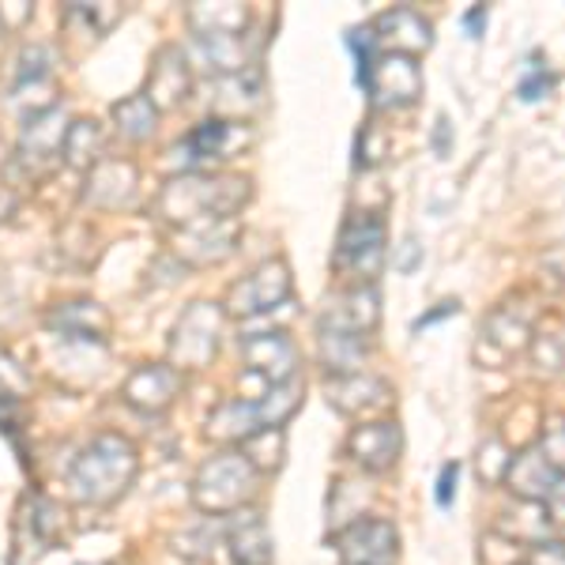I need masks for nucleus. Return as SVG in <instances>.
<instances>
[{"label": "nucleus", "mask_w": 565, "mask_h": 565, "mask_svg": "<svg viewBox=\"0 0 565 565\" xmlns=\"http://www.w3.org/2000/svg\"><path fill=\"white\" fill-rule=\"evenodd\" d=\"M140 471V452L125 434L106 430L90 437L84 449L76 452L68 468V487L79 505H114L125 490L132 487Z\"/></svg>", "instance_id": "1"}, {"label": "nucleus", "mask_w": 565, "mask_h": 565, "mask_svg": "<svg viewBox=\"0 0 565 565\" xmlns=\"http://www.w3.org/2000/svg\"><path fill=\"white\" fill-rule=\"evenodd\" d=\"M249 204V181L245 178H218V174H178L162 185L159 193V215L170 226H185L207 215L238 218L242 207Z\"/></svg>", "instance_id": "2"}, {"label": "nucleus", "mask_w": 565, "mask_h": 565, "mask_svg": "<svg viewBox=\"0 0 565 565\" xmlns=\"http://www.w3.org/2000/svg\"><path fill=\"white\" fill-rule=\"evenodd\" d=\"M260 490V476L238 449H226L204 460L193 479V505L204 516H226L249 505Z\"/></svg>", "instance_id": "3"}, {"label": "nucleus", "mask_w": 565, "mask_h": 565, "mask_svg": "<svg viewBox=\"0 0 565 565\" xmlns=\"http://www.w3.org/2000/svg\"><path fill=\"white\" fill-rule=\"evenodd\" d=\"M223 306L215 302H189L185 313L178 317L174 328H170V366L178 373L181 370H200L212 366L218 340H223Z\"/></svg>", "instance_id": "4"}, {"label": "nucleus", "mask_w": 565, "mask_h": 565, "mask_svg": "<svg viewBox=\"0 0 565 565\" xmlns=\"http://www.w3.org/2000/svg\"><path fill=\"white\" fill-rule=\"evenodd\" d=\"M381 264H385V223L377 212H354L335 242V271L362 287L377 279Z\"/></svg>", "instance_id": "5"}, {"label": "nucleus", "mask_w": 565, "mask_h": 565, "mask_svg": "<svg viewBox=\"0 0 565 565\" xmlns=\"http://www.w3.org/2000/svg\"><path fill=\"white\" fill-rule=\"evenodd\" d=\"M290 295H295L290 264L282 257H271L260 268H253L242 282H234L223 313H234L238 321H253V317L276 313L279 306H290Z\"/></svg>", "instance_id": "6"}, {"label": "nucleus", "mask_w": 565, "mask_h": 565, "mask_svg": "<svg viewBox=\"0 0 565 565\" xmlns=\"http://www.w3.org/2000/svg\"><path fill=\"white\" fill-rule=\"evenodd\" d=\"M249 143H253V129L245 121H234V117H207V121H200L170 154H174L185 174H204V162L231 159V154L245 151Z\"/></svg>", "instance_id": "7"}, {"label": "nucleus", "mask_w": 565, "mask_h": 565, "mask_svg": "<svg viewBox=\"0 0 565 565\" xmlns=\"http://www.w3.org/2000/svg\"><path fill=\"white\" fill-rule=\"evenodd\" d=\"M238 245V218L226 215H207L196 223L174 226L170 234V249L181 268H200V264H218L226 260Z\"/></svg>", "instance_id": "8"}, {"label": "nucleus", "mask_w": 565, "mask_h": 565, "mask_svg": "<svg viewBox=\"0 0 565 565\" xmlns=\"http://www.w3.org/2000/svg\"><path fill=\"white\" fill-rule=\"evenodd\" d=\"M72 117L65 114V106H50L42 114L26 117L20 125V148H15V167H23V178H39L42 170L53 167V159L61 154Z\"/></svg>", "instance_id": "9"}, {"label": "nucleus", "mask_w": 565, "mask_h": 565, "mask_svg": "<svg viewBox=\"0 0 565 565\" xmlns=\"http://www.w3.org/2000/svg\"><path fill=\"white\" fill-rule=\"evenodd\" d=\"M343 565H396L399 558V532L385 516L351 521L343 532L332 535Z\"/></svg>", "instance_id": "10"}, {"label": "nucleus", "mask_w": 565, "mask_h": 565, "mask_svg": "<svg viewBox=\"0 0 565 565\" xmlns=\"http://www.w3.org/2000/svg\"><path fill=\"white\" fill-rule=\"evenodd\" d=\"M242 359L249 373L264 377V385H287V381L298 377V354L295 340H290L282 328H271V332H249L242 340Z\"/></svg>", "instance_id": "11"}, {"label": "nucleus", "mask_w": 565, "mask_h": 565, "mask_svg": "<svg viewBox=\"0 0 565 565\" xmlns=\"http://www.w3.org/2000/svg\"><path fill=\"white\" fill-rule=\"evenodd\" d=\"M366 90L373 95V106L377 109H404L418 103V90H423L418 61L399 57V53H377Z\"/></svg>", "instance_id": "12"}, {"label": "nucleus", "mask_w": 565, "mask_h": 565, "mask_svg": "<svg viewBox=\"0 0 565 565\" xmlns=\"http://www.w3.org/2000/svg\"><path fill=\"white\" fill-rule=\"evenodd\" d=\"M185 381L174 366L167 362H148V366H136L129 373V381L121 385V399L140 415H159L181 396Z\"/></svg>", "instance_id": "13"}, {"label": "nucleus", "mask_w": 565, "mask_h": 565, "mask_svg": "<svg viewBox=\"0 0 565 565\" xmlns=\"http://www.w3.org/2000/svg\"><path fill=\"white\" fill-rule=\"evenodd\" d=\"M348 452L359 468H366L377 476V471L396 468L399 452H404V430H399L392 418H366V423H359L351 430Z\"/></svg>", "instance_id": "14"}, {"label": "nucleus", "mask_w": 565, "mask_h": 565, "mask_svg": "<svg viewBox=\"0 0 565 565\" xmlns=\"http://www.w3.org/2000/svg\"><path fill=\"white\" fill-rule=\"evenodd\" d=\"M509 487V494L516 501H540V505H554L562 494V471L543 457L540 449H524L521 457L509 460V471L501 479Z\"/></svg>", "instance_id": "15"}, {"label": "nucleus", "mask_w": 565, "mask_h": 565, "mask_svg": "<svg viewBox=\"0 0 565 565\" xmlns=\"http://www.w3.org/2000/svg\"><path fill=\"white\" fill-rule=\"evenodd\" d=\"M189 90H193V68H189L185 53H181L178 45H162V50L154 53L151 76L140 95L154 106V114H162V109H174L185 103Z\"/></svg>", "instance_id": "16"}, {"label": "nucleus", "mask_w": 565, "mask_h": 565, "mask_svg": "<svg viewBox=\"0 0 565 565\" xmlns=\"http://www.w3.org/2000/svg\"><path fill=\"white\" fill-rule=\"evenodd\" d=\"M373 42H377V53H399V57H423L434 45V31L415 8L399 4L388 8L385 15L373 26Z\"/></svg>", "instance_id": "17"}, {"label": "nucleus", "mask_w": 565, "mask_h": 565, "mask_svg": "<svg viewBox=\"0 0 565 565\" xmlns=\"http://www.w3.org/2000/svg\"><path fill=\"white\" fill-rule=\"evenodd\" d=\"M317 354H321V370L328 377H351V373H362V366H366L370 335L354 332V328H343L335 321H324L321 317Z\"/></svg>", "instance_id": "18"}, {"label": "nucleus", "mask_w": 565, "mask_h": 565, "mask_svg": "<svg viewBox=\"0 0 565 565\" xmlns=\"http://www.w3.org/2000/svg\"><path fill=\"white\" fill-rule=\"evenodd\" d=\"M324 396L335 412L351 418H370L388 407L392 388L381 377H370V373H351V377H328Z\"/></svg>", "instance_id": "19"}, {"label": "nucleus", "mask_w": 565, "mask_h": 565, "mask_svg": "<svg viewBox=\"0 0 565 565\" xmlns=\"http://www.w3.org/2000/svg\"><path fill=\"white\" fill-rule=\"evenodd\" d=\"M50 328L53 332H61L65 340H87V343H106L109 328V313L98 302H90V298H72V302H61L50 309Z\"/></svg>", "instance_id": "20"}, {"label": "nucleus", "mask_w": 565, "mask_h": 565, "mask_svg": "<svg viewBox=\"0 0 565 565\" xmlns=\"http://www.w3.org/2000/svg\"><path fill=\"white\" fill-rule=\"evenodd\" d=\"M136 167L129 159H103L95 170L87 174L84 200L95 207H125L136 196Z\"/></svg>", "instance_id": "21"}, {"label": "nucleus", "mask_w": 565, "mask_h": 565, "mask_svg": "<svg viewBox=\"0 0 565 565\" xmlns=\"http://www.w3.org/2000/svg\"><path fill=\"white\" fill-rule=\"evenodd\" d=\"M554 527H558V516H554L546 505H540V501H516L513 509L501 513L498 535L509 543L540 546L546 540H554Z\"/></svg>", "instance_id": "22"}, {"label": "nucleus", "mask_w": 565, "mask_h": 565, "mask_svg": "<svg viewBox=\"0 0 565 565\" xmlns=\"http://www.w3.org/2000/svg\"><path fill=\"white\" fill-rule=\"evenodd\" d=\"M257 430H264L260 415H257V399H223L204 423V434L212 437V441L234 445V449Z\"/></svg>", "instance_id": "23"}, {"label": "nucleus", "mask_w": 565, "mask_h": 565, "mask_svg": "<svg viewBox=\"0 0 565 565\" xmlns=\"http://www.w3.org/2000/svg\"><path fill=\"white\" fill-rule=\"evenodd\" d=\"M26 535V543H34V562L42 558L50 546L61 543L65 535V513L61 505H53L50 498H26V505L20 509V540Z\"/></svg>", "instance_id": "24"}, {"label": "nucleus", "mask_w": 565, "mask_h": 565, "mask_svg": "<svg viewBox=\"0 0 565 565\" xmlns=\"http://www.w3.org/2000/svg\"><path fill=\"white\" fill-rule=\"evenodd\" d=\"M253 12L245 4H193L189 8V26H193V39H242L249 31Z\"/></svg>", "instance_id": "25"}, {"label": "nucleus", "mask_w": 565, "mask_h": 565, "mask_svg": "<svg viewBox=\"0 0 565 565\" xmlns=\"http://www.w3.org/2000/svg\"><path fill=\"white\" fill-rule=\"evenodd\" d=\"M106 129L95 121V117H76L65 132V143H61V159H65L68 170L76 174H90L98 162L106 159Z\"/></svg>", "instance_id": "26"}, {"label": "nucleus", "mask_w": 565, "mask_h": 565, "mask_svg": "<svg viewBox=\"0 0 565 565\" xmlns=\"http://www.w3.org/2000/svg\"><path fill=\"white\" fill-rule=\"evenodd\" d=\"M226 546H231L234 565H271V535L257 509L238 513V521L226 532Z\"/></svg>", "instance_id": "27"}, {"label": "nucleus", "mask_w": 565, "mask_h": 565, "mask_svg": "<svg viewBox=\"0 0 565 565\" xmlns=\"http://www.w3.org/2000/svg\"><path fill=\"white\" fill-rule=\"evenodd\" d=\"M324 321H335L343 328H354V332L362 335H373L381 324V295L373 282H362V287H351L348 295H343V302L332 309V313H324Z\"/></svg>", "instance_id": "28"}, {"label": "nucleus", "mask_w": 565, "mask_h": 565, "mask_svg": "<svg viewBox=\"0 0 565 565\" xmlns=\"http://www.w3.org/2000/svg\"><path fill=\"white\" fill-rule=\"evenodd\" d=\"M253 399H257V415H260L264 430H282V423L302 407V381L295 377V381H287V385H268Z\"/></svg>", "instance_id": "29"}, {"label": "nucleus", "mask_w": 565, "mask_h": 565, "mask_svg": "<svg viewBox=\"0 0 565 565\" xmlns=\"http://www.w3.org/2000/svg\"><path fill=\"white\" fill-rule=\"evenodd\" d=\"M109 117H114V129L132 143L151 140L154 125H159V114H154V106L143 95H129V98H121V103H114Z\"/></svg>", "instance_id": "30"}, {"label": "nucleus", "mask_w": 565, "mask_h": 565, "mask_svg": "<svg viewBox=\"0 0 565 565\" xmlns=\"http://www.w3.org/2000/svg\"><path fill=\"white\" fill-rule=\"evenodd\" d=\"M238 452L253 463L257 476H271V471L282 468V457H287V437H282V430H257L238 445Z\"/></svg>", "instance_id": "31"}, {"label": "nucleus", "mask_w": 565, "mask_h": 565, "mask_svg": "<svg viewBox=\"0 0 565 565\" xmlns=\"http://www.w3.org/2000/svg\"><path fill=\"white\" fill-rule=\"evenodd\" d=\"M527 321H521V317H513L509 309H498L494 317L487 321V343H494L501 359H509L513 351H521L527 343Z\"/></svg>", "instance_id": "32"}, {"label": "nucleus", "mask_w": 565, "mask_h": 565, "mask_svg": "<svg viewBox=\"0 0 565 565\" xmlns=\"http://www.w3.org/2000/svg\"><path fill=\"white\" fill-rule=\"evenodd\" d=\"M509 460H513L509 445L501 441V437H487L476 452V479L482 482V487H498L509 471Z\"/></svg>", "instance_id": "33"}, {"label": "nucleus", "mask_w": 565, "mask_h": 565, "mask_svg": "<svg viewBox=\"0 0 565 565\" xmlns=\"http://www.w3.org/2000/svg\"><path fill=\"white\" fill-rule=\"evenodd\" d=\"M50 76H53V53L45 50V45H26L20 53V61H15V87L50 84Z\"/></svg>", "instance_id": "34"}, {"label": "nucleus", "mask_w": 565, "mask_h": 565, "mask_svg": "<svg viewBox=\"0 0 565 565\" xmlns=\"http://www.w3.org/2000/svg\"><path fill=\"white\" fill-rule=\"evenodd\" d=\"M348 45L354 53V72H359V87L366 90L373 61H377V42H373V26H359V31L348 34Z\"/></svg>", "instance_id": "35"}, {"label": "nucleus", "mask_w": 565, "mask_h": 565, "mask_svg": "<svg viewBox=\"0 0 565 565\" xmlns=\"http://www.w3.org/2000/svg\"><path fill=\"white\" fill-rule=\"evenodd\" d=\"M117 8L109 4H68V20H79L87 26L90 39H103V34L109 31V26L117 23Z\"/></svg>", "instance_id": "36"}, {"label": "nucleus", "mask_w": 565, "mask_h": 565, "mask_svg": "<svg viewBox=\"0 0 565 565\" xmlns=\"http://www.w3.org/2000/svg\"><path fill=\"white\" fill-rule=\"evenodd\" d=\"M532 359H535V366H543V373H558V366H562V335L558 332L535 335Z\"/></svg>", "instance_id": "37"}, {"label": "nucleus", "mask_w": 565, "mask_h": 565, "mask_svg": "<svg viewBox=\"0 0 565 565\" xmlns=\"http://www.w3.org/2000/svg\"><path fill=\"white\" fill-rule=\"evenodd\" d=\"M551 87H554V76L546 72L543 57L532 61V65H527V72H524V79H521V98H524V103H532V98H543Z\"/></svg>", "instance_id": "38"}, {"label": "nucleus", "mask_w": 565, "mask_h": 565, "mask_svg": "<svg viewBox=\"0 0 565 565\" xmlns=\"http://www.w3.org/2000/svg\"><path fill=\"white\" fill-rule=\"evenodd\" d=\"M0 392H8V396H15V399L26 392V373L8 351H0Z\"/></svg>", "instance_id": "39"}, {"label": "nucleus", "mask_w": 565, "mask_h": 565, "mask_svg": "<svg viewBox=\"0 0 565 565\" xmlns=\"http://www.w3.org/2000/svg\"><path fill=\"white\" fill-rule=\"evenodd\" d=\"M31 12L34 8L26 4H20V0H4V4H0V31L4 34H15V31H23V23L31 20Z\"/></svg>", "instance_id": "40"}, {"label": "nucleus", "mask_w": 565, "mask_h": 565, "mask_svg": "<svg viewBox=\"0 0 565 565\" xmlns=\"http://www.w3.org/2000/svg\"><path fill=\"white\" fill-rule=\"evenodd\" d=\"M535 449H540L543 457L562 471V423H558V418H551V423H546V430H543L540 441H535Z\"/></svg>", "instance_id": "41"}, {"label": "nucleus", "mask_w": 565, "mask_h": 565, "mask_svg": "<svg viewBox=\"0 0 565 565\" xmlns=\"http://www.w3.org/2000/svg\"><path fill=\"white\" fill-rule=\"evenodd\" d=\"M457 476H460L457 463H445L441 476H437V505H452V498H457Z\"/></svg>", "instance_id": "42"}, {"label": "nucleus", "mask_w": 565, "mask_h": 565, "mask_svg": "<svg viewBox=\"0 0 565 565\" xmlns=\"http://www.w3.org/2000/svg\"><path fill=\"white\" fill-rule=\"evenodd\" d=\"M527 565H565L562 543L558 540H546L540 546H532V558H527Z\"/></svg>", "instance_id": "43"}, {"label": "nucleus", "mask_w": 565, "mask_h": 565, "mask_svg": "<svg viewBox=\"0 0 565 565\" xmlns=\"http://www.w3.org/2000/svg\"><path fill=\"white\" fill-rule=\"evenodd\" d=\"M418 260H423V249H418V242H415V238H407V242H404V257L396 260V268H399V271H412V264H418Z\"/></svg>", "instance_id": "44"}, {"label": "nucleus", "mask_w": 565, "mask_h": 565, "mask_svg": "<svg viewBox=\"0 0 565 565\" xmlns=\"http://www.w3.org/2000/svg\"><path fill=\"white\" fill-rule=\"evenodd\" d=\"M434 140H437V151H441V148H449V143H452L449 117H437V136H434Z\"/></svg>", "instance_id": "45"}, {"label": "nucleus", "mask_w": 565, "mask_h": 565, "mask_svg": "<svg viewBox=\"0 0 565 565\" xmlns=\"http://www.w3.org/2000/svg\"><path fill=\"white\" fill-rule=\"evenodd\" d=\"M482 15H487L482 8H471V12H468V31H471V34H476L479 26H482Z\"/></svg>", "instance_id": "46"}]
</instances>
